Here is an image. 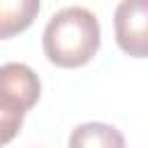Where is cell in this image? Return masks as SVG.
<instances>
[{"mask_svg":"<svg viewBox=\"0 0 148 148\" xmlns=\"http://www.w3.org/2000/svg\"><path fill=\"white\" fill-rule=\"evenodd\" d=\"M99 21L86 7H65L44 28L42 46L56 67H83L99 49Z\"/></svg>","mask_w":148,"mask_h":148,"instance_id":"1","label":"cell"},{"mask_svg":"<svg viewBox=\"0 0 148 148\" xmlns=\"http://www.w3.org/2000/svg\"><path fill=\"white\" fill-rule=\"evenodd\" d=\"M42 95L39 76L25 62L0 65V109L25 113Z\"/></svg>","mask_w":148,"mask_h":148,"instance_id":"2","label":"cell"},{"mask_svg":"<svg viewBox=\"0 0 148 148\" xmlns=\"http://www.w3.org/2000/svg\"><path fill=\"white\" fill-rule=\"evenodd\" d=\"M42 0H0V39H9L32 25Z\"/></svg>","mask_w":148,"mask_h":148,"instance_id":"4","label":"cell"},{"mask_svg":"<svg viewBox=\"0 0 148 148\" xmlns=\"http://www.w3.org/2000/svg\"><path fill=\"white\" fill-rule=\"evenodd\" d=\"M67 148H125V136L113 125L83 123L72 130Z\"/></svg>","mask_w":148,"mask_h":148,"instance_id":"5","label":"cell"},{"mask_svg":"<svg viewBox=\"0 0 148 148\" xmlns=\"http://www.w3.org/2000/svg\"><path fill=\"white\" fill-rule=\"evenodd\" d=\"M23 116L25 113H16V111H5L0 109V146H7L21 130L23 125Z\"/></svg>","mask_w":148,"mask_h":148,"instance_id":"6","label":"cell"},{"mask_svg":"<svg viewBox=\"0 0 148 148\" xmlns=\"http://www.w3.org/2000/svg\"><path fill=\"white\" fill-rule=\"evenodd\" d=\"M118 46L132 58L148 53V0H123L113 12Z\"/></svg>","mask_w":148,"mask_h":148,"instance_id":"3","label":"cell"}]
</instances>
